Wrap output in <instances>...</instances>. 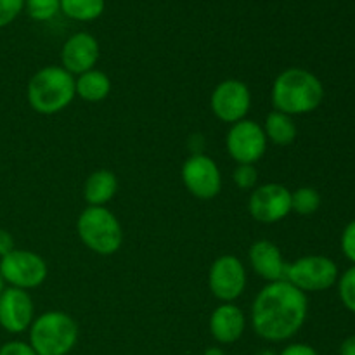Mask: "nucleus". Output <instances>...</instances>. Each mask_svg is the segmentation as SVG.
Masks as SVG:
<instances>
[{"label": "nucleus", "mask_w": 355, "mask_h": 355, "mask_svg": "<svg viewBox=\"0 0 355 355\" xmlns=\"http://www.w3.org/2000/svg\"><path fill=\"white\" fill-rule=\"evenodd\" d=\"M309 315L307 295L288 281L267 283L252 304V328L259 338L283 343L293 338Z\"/></svg>", "instance_id": "nucleus-1"}, {"label": "nucleus", "mask_w": 355, "mask_h": 355, "mask_svg": "<svg viewBox=\"0 0 355 355\" xmlns=\"http://www.w3.org/2000/svg\"><path fill=\"white\" fill-rule=\"evenodd\" d=\"M270 101L274 110L290 116L309 114L324 101V85L312 71L293 66L276 76Z\"/></svg>", "instance_id": "nucleus-2"}, {"label": "nucleus", "mask_w": 355, "mask_h": 355, "mask_svg": "<svg viewBox=\"0 0 355 355\" xmlns=\"http://www.w3.org/2000/svg\"><path fill=\"white\" fill-rule=\"evenodd\" d=\"M75 97V76L62 66L38 69L26 85L28 104L35 113L45 116L62 113Z\"/></svg>", "instance_id": "nucleus-3"}, {"label": "nucleus", "mask_w": 355, "mask_h": 355, "mask_svg": "<svg viewBox=\"0 0 355 355\" xmlns=\"http://www.w3.org/2000/svg\"><path fill=\"white\" fill-rule=\"evenodd\" d=\"M28 333L37 355H68L78 342L80 328L66 312L49 311L33 319Z\"/></svg>", "instance_id": "nucleus-4"}, {"label": "nucleus", "mask_w": 355, "mask_h": 355, "mask_svg": "<svg viewBox=\"0 0 355 355\" xmlns=\"http://www.w3.org/2000/svg\"><path fill=\"white\" fill-rule=\"evenodd\" d=\"M80 241L101 257L114 255L123 245V229L116 215L106 207H87L76 220Z\"/></svg>", "instance_id": "nucleus-5"}, {"label": "nucleus", "mask_w": 355, "mask_h": 355, "mask_svg": "<svg viewBox=\"0 0 355 355\" xmlns=\"http://www.w3.org/2000/svg\"><path fill=\"white\" fill-rule=\"evenodd\" d=\"M340 277L338 266L324 255H305L288 263L286 281L307 293H321L336 284Z\"/></svg>", "instance_id": "nucleus-6"}, {"label": "nucleus", "mask_w": 355, "mask_h": 355, "mask_svg": "<svg viewBox=\"0 0 355 355\" xmlns=\"http://www.w3.org/2000/svg\"><path fill=\"white\" fill-rule=\"evenodd\" d=\"M0 276L3 283L19 290H35L42 286L49 276V267L44 257L30 250L14 248L0 259Z\"/></svg>", "instance_id": "nucleus-7"}, {"label": "nucleus", "mask_w": 355, "mask_h": 355, "mask_svg": "<svg viewBox=\"0 0 355 355\" xmlns=\"http://www.w3.org/2000/svg\"><path fill=\"white\" fill-rule=\"evenodd\" d=\"M248 276L241 259L236 255H222L214 260L208 270V288L222 304H234L246 290Z\"/></svg>", "instance_id": "nucleus-8"}, {"label": "nucleus", "mask_w": 355, "mask_h": 355, "mask_svg": "<svg viewBox=\"0 0 355 355\" xmlns=\"http://www.w3.org/2000/svg\"><path fill=\"white\" fill-rule=\"evenodd\" d=\"M267 144L269 142L263 134L262 125L257 123L255 120H248V118L231 125L227 135H225L227 155L238 165H255L266 155Z\"/></svg>", "instance_id": "nucleus-9"}, {"label": "nucleus", "mask_w": 355, "mask_h": 355, "mask_svg": "<svg viewBox=\"0 0 355 355\" xmlns=\"http://www.w3.org/2000/svg\"><path fill=\"white\" fill-rule=\"evenodd\" d=\"M182 182L186 189L198 200H214L222 191V173L214 158L203 155V153H194L184 162Z\"/></svg>", "instance_id": "nucleus-10"}, {"label": "nucleus", "mask_w": 355, "mask_h": 355, "mask_svg": "<svg viewBox=\"0 0 355 355\" xmlns=\"http://www.w3.org/2000/svg\"><path fill=\"white\" fill-rule=\"evenodd\" d=\"M210 107L215 118L229 125L245 120L252 107V92L238 78H227L218 83L210 97Z\"/></svg>", "instance_id": "nucleus-11"}, {"label": "nucleus", "mask_w": 355, "mask_h": 355, "mask_svg": "<svg viewBox=\"0 0 355 355\" xmlns=\"http://www.w3.org/2000/svg\"><path fill=\"white\" fill-rule=\"evenodd\" d=\"M248 211L260 224H277L291 214V191L277 182L257 186L250 194Z\"/></svg>", "instance_id": "nucleus-12"}, {"label": "nucleus", "mask_w": 355, "mask_h": 355, "mask_svg": "<svg viewBox=\"0 0 355 355\" xmlns=\"http://www.w3.org/2000/svg\"><path fill=\"white\" fill-rule=\"evenodd\" d=\"M35 319V304L30 293L6 286L0 293V328L10 335L28 331Z\"/></svg>", "instance_id": "nucleus-13"}, {"label": "nucleus", "mask_w": 355, "mask_h": 355, "mask_svg": "<svg viewBox=\"0 0 355 355\" xmlns=\"http://www.w3.org/2000/svg\"><path fill=\"white\" fill-rule=\"evenodd\" d=\"M99 55L101 47L97 38L87 31H80L62 44L61 66L73 76H78L96 68Z\"/></svg>", "instance_id": "nucleus-14"}, {"label": "nucleus", "mask_w": 355, "mask_h": 355, "mask_svg": "<svg viewBox=\"0 0 355 355\" xmlns=\"http://www.w3.org/2000/svg\"><path fill=\"white\" fill-rule=\"evenodd\" d=\"M248 260L257 276L267 283L286 281L288 263L281 253L279 246L269 239H259L250 246Z\"/></svg>", "instance_id": "nucleus-15"}, {"label": "nucleus", "mask_w": 355, "mask_h": 355, "mask_svg": "<svg viewBox=\"0 0 355 355\" xmlns=\"http://www.w3.org/2000/svg\"><path fill=\"white\" fill-rule=\"evenodd\" d=\"M210 335L218 345H232L246 329V315L236 304H220L210 315Z\"/></svg>", "instance_id": "nucleus-16"}, {"label": "nucleus", "mask_w": 355, "mask_h": 355, "mask_svg": "<svg viewBox=\"0 0 355 355\" xmlns=\"http://www.w3.org/2000/svg\"><path fill=\"white\" fill-rule=\"evenodd\" d=\"M118 193V177L111 170L101 168L90 173L83 186V198L89 207H104Z\"/></svg>", "instance_id": "nucleus-17"}, {"label": "nucleus", "mask_w": 355, "mask_h": 355, "mask_svg": "<svg viewBox=\"0 0 355 355\" xmlns=\"http://www.w3.org/2000/svg\"><path fill=\"white\" fill-rule=\"evenodd\" d=\"M75 92L87 103H101L111 92V80L101 69H90L75 78Z\"/></svg>", "instance_id": "nucleus-18"}, {"label": "nucleus", "mask_w": 355, "mask_h": 355, "mask_svg": "<svg viewBox=\"0 0 355 355\" xmlns=\"http://www.w3.org/2000/svg\"><path fill=\"white\" fill-rule=\"evenodd\" d=\"M263 134H266L267 142H272L276 146H290L297 139L298 128L295 123L293 116L284 114L281 111H270L266 116L262 125Z\"/></svg>", "instance_id": "nucleus-19"}, {"label": "nucleus", "mask_w": 355, "mask_h": 355, "mask_svg": "<svg viewBox=\"0 0 355 355\" xmlns=\"http://www.w3.org/2000/svg\"><path fill=\"white\" fill-rule=\"evenodd\" d=\"M61 12L73 21H96L106 9V0H59Z\"/></svg>", "instance_id": "nucleus-20"}, {"label": "nucleus", "mask_w": 355, "mask_h": 355, "mask_svg": "<svg viewBox=\"0 0 355 355\" xmlns=\"http://www.w3.org/2000/svg\"><path fill=\"white\" fill-rule=\"evenodd\" d=\"M321 207V194L314 187H298L297 191H291V211L309 217L314 215Z\"/></svg>", "instance_id": "nucleus-21"}, {"label": "nucleus", "mask_w": 355, "mask_h": 355, "mask_svg": "<svg viewBox=\"0 0 355 355\" xmlns=\"http://www.w3.org/2000/svg\"><path fill=\"white\" fill-rule=\"evenodd\" d=\"M24 10L33 21L44 23L61 10L59 0H24Z\"/></svg>", "instance_id": "nucleus-22"}, {"label": "nucleus", "mask_w": 355, "mask_h": 355, "mask_svg": "<svg viewBox=\"0 0 355 355\" xmlns=\"http://www.w3.org/2000/svg\"><path fill=\"white\" fill-rule=\"evenodd\" d=\"M338 284V297L343 307L355 314V266L349 267L336 281Z\"/></svg>", "instance_id": "nucleus-23"}, {"label": "nucleus", "mask_w": 355, "mask_h": 355, "mask_svg": "<svg viewBox=\"0 0 355 355\" xmlns=\"http://www.w3.org/2000/svg\"><path fill=\"white\" fill-rule=\"evenodd\" d=\"M232 180L241 191H253L259 184V168L255 165H238L232 173Z\"/></svg>", "instance_id": "nucleus-24"}, {"label": "nucleus", "mask_w": 355, "mask_h": 355, "mask_svg": "<svg viewBox=\"0 0 355 355\" xmlns=\"http://www.w3.org/2000/svg\"><path fill=\"white\" fill-rule=\"evenodd\" d=\"M24 0H0V28H6L23 12Z\"/></svg>", "instance_id": "nucleus-25"}, {"label": "nucleus", "mask_w": 355, "mask_h": 355, "mask_svg": "<svg viewBox=\"0 0 355 355\" xmlns=\"http://www.w3.org/2000/svg\"><path fill=\"white\" fill-rule=\"evenodd\" d=\"M340 246H342V253L345 255V259L350 260L355 266V218L350 220L343 229Z\"/></svg>", "instance_id": "nucleus-26"}, {"label": "nucleus", "mask_w": 355, "mask_h": 355, "mask_svg": "<svg viewBox=\"0 0 355 355\" xmlns=\"http://www.w3.org/2000/svg\"><path fill=\"white\" fill-rule=\"evenodd\" d=\"M0 355H37V352L28 342L10 340V342H6L0 347Z\"/></svg>", "instance_id": "nucleus-27"}, {"label": "nucleus", "mask_w": 355, "mask_h": 355, "mask_svg": "<svg viewBox=\"0 0 355 355\" xmlns=\"http://www.w3.org/2000/svg\"><path fill=\"white\" fill-rule=\"evenodd\" d=\"M279 355H319V352L309 343H290L281 350Z\"/></svg>", "instance_id": "nucleus-28"}, {"label": "nucleus", "mask_w": 355, "mask_h": 355, "mask_svg": "<svg viewBox=\"0 0 355 355\" xmlns=\"http://www.w3.org/2000/svg\"><path fill=\"white\" fill-rule=\"evenodd\" d=\"M14 248H16V245H14L12 234L6 229H0V259L12 252Z\"/></svg>", "instance_id": "nucleus-29"}, {"label": "nucleus", "mask_w": 355, "mask_h": 355, "mask_svg": "<svg viewBox=\"0 0 355 355\" xmlns=\"http://www.w3.org/2000/svg\"><path fill=\"white\" fill-rule=\"evenodd\" d=\"M340 355H355V335L343 340L340 345Z\"/></svg>", "instance_id": "nucleus-30"}, {"label": "nucleus", "mask_w": 355, "mask_h": 355, "mask_svg": "<svg viewBox=\"0 0 355 355\" xmlns=\"http://www.w3.org/2000/svg\"><path fill=\"white\" fill-rule=\"evenodd\" d=\"M203 355H227V352H225L222 347L218 345H214V347H208L207 350H205Z\"/></svg>", "instance_id": "nucleus-31"}, {"label": "nucleus", "mask_w": 355, "mask_h": 355, "mask_svg": "<svg viewBox=\"0 0 355 355\" xmlns=\"http://www.w3.org/2000/svg\"><path fill=\"white\" fill-rule=\"evenodd\" d=\"M255 355H279V352H276V350H272V349H262V350H259Z\"/></svg>", "instance_id": "nucleus-32"}, {"label": "nucleus", "mask_w": 355, "mask_h": 355, "mask_svg": "<svg viewBox=\"0 0 355 355\" xmlns=\"http://www.w3.org/2000/svg\"><path fill=\"white\" fill-rule=\"evenodd\" d=\"M3 288H6V283H3L2 276H0V293H2V291H3Z\"/></svg>", "instance_id": "nucleus-33"}]
</instances>
